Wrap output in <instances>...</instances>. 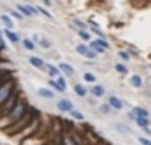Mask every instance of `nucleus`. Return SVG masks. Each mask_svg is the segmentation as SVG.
<instances>
[{
    "instance_id": "f257e3e1",
    "label": "nucleus",
    "mask_w": 151,
    "mask_h": 145,
    "mask_svg": "<svg viewBox=\"0 0 151 145\" xmlns=\"http://www.w3.org/2000/svg\"><path fill=\"white\" fill-rule=\"evenodd\" d=\"M26 102L23 97H17L14 102V105L11 107V111L7 112V116L4 117V123H2V128H11L14 126L16 123H19L23 117L26 116Z\"/></svg>"
},
{
    "instance_id": "f03ea898",
    "label": "nucleus",
    "mask_w": 151,
    "mask_h": 145,
    "mask_svg": "<svg viewBox=\"0 0 151 145\" xmlns=\"http://www.w3.org/2000/svg\"><path fill=\"white\" fill-rule=\"evenodd\" d=\"M14 81L12 80H7V81H2L0 83V105H4L5 102H9L14 97Z\"/></svg>"
},
{
    "instance_id": "7ed1b4c3",
    "label": "nucleus",
    "mask_w": 151,
    "mask_h": 145,
    "mask_svg": "<svg viewBox=\"0 0 151 145\" xmlns=\"http://www.w3.org/2000/svg\"><path fill=\"white\" fill-rule=\"evenodd\" d=\"M16 11H19L23 17L26 19V17H37V11H35V5L33 4H23V2H19V4H16Z\"/></svg>"
},
{
    "instance_id": "20e7f679",
    "label": "nucleus",
    "mask_w": 151,
    "mask_h": 145,
    "mask_svg": "<svg viewBox=\"0 0 151 145\" xmlns=\"http://www.w3.org/2000/svg\"><path fill=\"white\" fill-rule=\"evenodd\" d=\"M2 33H4V36L7 38V42H9V43L21 45V40H23V38L19 36V33H17L16 29L12 31V29H4V28H2Z\"/></svg>"
},
{
    "instance_id": "39448f33",
    "label": "nucleus",
    "mask_w": 151,
    "mask_h": 145,
    "mask_svg": "<svg viewBox=\"0 0 151 145\" xmlns=\"http://www.w3.org/2000/svg\"><path fill=\"white\" fill-rule=\"evenodd\" d=\"M56 109L61 111V112H70V111L75 109V105H73V102L70 99H61V100L56 102Z\"/></svg>"
},
{
    "instance_id": "423d86ee",
    "label": "nucleus",
    "mask_w": 151,
    "mask_h": 145,
    "mask_svg": "<svg viewBox=\"0 0 151 145\" xmlns=\"http://www.w3.org/2000/svg\"><path fill=\"white\" fill-rule=\"evenodd\" d=\"M75 50L80 54V55H83L85 59H96V57H97V55L92 52L91 48H89V45H83V43H82V45H76Z\"/></svg>"
},
{
    "instance_id": "0eeeda50",
    "label": "nucleus",
    "mask_w": 151,
    "mask_h": 145,
    "mask_svg": "<svg viewBox=\"0 0 151 145\" xmlns=\"http://www.w3.org/2000/svg\"><path fill=\"white\" fill-rule=\"evenodd\" d=\"M0 24L4 26V29H12V31H14L16 21L9 14H0Z\"/></svg>"
},
{
    "instance_id": "6e6552de",
    "label": "nucleus",
    "mask_w": 151,
    "mask_h": 145,
    "mask_svg": "<svg viewBox=\"0 0 151 145\" xmlns=\"http://www.w3.org/2000/svg\"><path fill=\"white\" fill-rule=\"evenodd\" d=\"M28 62H30L35 69H45V66H47V62L42 57H38V55H30L28 57Z\"/></svg>"
},
{
    "instance_id": "1a4fd4ad",
    "label": "nucleus",
    "mask_w": 151,
    "mask_h": 145,
    "mask_svg": "<svg viewBox=\"0 0 151 145\" xmlns=\"http://www.w3.org/2000/svg\"><path fill=\"white\" fill-rule=\"evenodd\" d=\"M37 95H38L40 99H45V100H52V99H54V92H52L49 87L37 88Z\"/></svg>"
},
{
    "instance_id": "9d476101",
    "label": "nucleus",
    "mask_w": 151,
    "mask_h": 145,
    "mask_svg": "<svg viewBox=\"0 0 151 145\" xmlns=\"http://www.w3.org/2000/svg\"><path fill=\"white\" fill-rule=\"evenodd\" d=\"M123 104H125V102L122 100V99H118L116 95H109V97H108V105H109L111 109H116V111H120L122 107H123Z\"/></svg>"
},
{
    "instance_id": "9b49d317",
    "label": "nucleus",
    "mask_w": 151,
    "mask_h": 145,
    "mask_svg": "<svg viewBox=\"0 0 151 145\" xmlns=\"http://www.w3.org/2000/svg\"><path fill=\"white\" fill-rule=\"evenodd\" d=\"M45 71H47V74H49V80H56L58 76H61L59 68H58V66H54V64H47Z\"/></svg>"
},
{
    "instance_id": "f8f14e48",
    "label": "nucleus",
    "mask_w": 151,
    "mask_h": 145,
    "mask_svg": "<svg viewBox=\"0 0 151 145\" xmlns=\"http://www.w3.org/2000/svg\"><path fill=\"white\" fill-rule=\"evenodd\" d=\"M130 112H132L134 119H136V117H144V119H150V111H148V109H144V107H134Z\"/></svg>"
},
{
    "instance_id": "ddd939ff",
    "label": "nucleus",
    "mask_w": 151,
    "mask_h": 145,
    "mask_svg": "<svg viewBox=\"0 0 151 145\" xmlns=\"http://www.w3.org/2000/svg\"><path fill=\"white\" fill-rule=\"evenodd\" d=\"M58 68H59V71L63 72V74H66V76H73V74H75V69H73V66H70L68 62H61Z\"/></svg>"
},
{
    "instance_id": "4468645a",
    "label": "nucleus",
    "mask_w": 151,
    "mask_h": 145,
    "mask_svg": "<svg viewBox=\"0 0 151 145\" xmlns=\"http://www.w3.org/2000/svg\"><path fill=\"white\" fill-rule=\"evenodd\" d=\"M33 5H35V11H37V14L44 16V17H45V19H49V21H52V19H54V17H52V14H50L47 9H44L40 4H33Z\"/></svg>"
},
{
    "instance_id": "2eb2a0df",
    "label": "nucleus",
    "mask_w": 151,
    "mask_h": 145,
    "mask_svg": "<svg viewBox=\"0 0 151 145\" xmlns=\"http://www.w3.org/2000/svg\"><path fill=\"white\" fill-rule=\"evenodd\" d=\"M21 45H23V48L28 50V52H33V50L37 48V43H35L31 38H23V40H21Z\"/></svg>"
},
{
    "instance_id": "dca6fc26",
    "label": "nucleus",
    "mask_w": 151,
    "mask_h": 145,
    "mask_svg": "<svg viewBox=\"0 0 151 145\" xmlns=\"http://www.w3.org/2000/svg\"><path fill=\"white\" fill-rule=\"evenodd\" d=\"M91 93H92V97H103L106 93V90L103 85H94V87H91Z\"/></svg>"
},
{
    "instance_id": "f3484780",
    "label": "nucleus",
    "mask_w": 151,
    "mask_h": 145,
    "mask_svg": "<svg viewBox=\"0 0 151 145\" xmlns=\"http://www.w3.org/2000/svg\"><path fill=\"white\" fill-rule=\"evenodd\" d=\"M37 45H38L40 48H44V50H50V48H52V43H50V40H49L47 36H40V42Z\"/></svg>"
},
{
    "instance_id": "a211bd4d",
    "label": "nucleus",
    "mask_w": 151,
    "mask_h": 145,
    "mask_svg": "<svg viewBox=\"0 0 151 145\" xmlns=\"http://www.w3.org/2000/svg\"><path fill=\"white\" fill-rule=\"evenodd\" d=\"M68 114H70V117H73V119H76V121H83V119H85V114H83L82 111H78V109L70 111Z\"/></svg>"
},
{
    "instance_id": "6ab92c4d",
    "label": "nucleus",
    "mask_w": 151,
    "mask_h": 145,
    "mask_svg": "<svg viewBox=\"0 0 151 145\" xmlns=\"http://www.w3.org/2000/svg\"><path fill=\"white\" fill-rule=\"evenodd\" d=\"M134 121L137 123V126H139V128H142V130H148V126H150V119H144V117H136Z\"/></svg>"
},
{
    "instance_id": "aec40b11",
    "label": "nucleus",
    "mask_w": 151,
    "mask_h": 145,
    "mask_svg": "<svg viewBox=\"0 0 151 145\" xmlns=\"http://www.w3.org/2000/svg\"><path fill=\"white\" fill-rule=\"evenodd\" d=\"M130 85L134 88H139V87H142V78L139 76V74H134L132 78H130Z\"/></svg>"
},
{
    "instance_id": "412c9836",
    "label": "nucleus",
    "mask_w": 151,
    "mask_h": 145,
    "mask_svg": "<svg viewBox=\"0 0 151 145\" xmlns=\"http://www.w3.org/2000/svg\"><path fill=\"white\" fill-rule=\"evenodd\" d=\"M73 90H75V93L78 97H85V95H87V88L83 87V85H75Z\"/></svg>"
},
{
    "instance_id": "4be33fe9",
    "label": "nucleus",
    "mask_w": 151,
    "mask_h": 145,
    "mask_svg": "<svg viewBox=\"0 0 151 145\" xmlns=\"http://www.w3.org/2000/svg\"><path fill=\"white\" fill-rule=\"evenodd\" d=\"M76 35H78L83 42H89V43H91V35H89V31H85V29H76Z\"/></svg>"
},
{
    "instance_id": "5701e85b",
    "label": "nucleus",
    "mask_w": 151,
    "mask_h": 145,
    "mask_svg": "<svg viewBox=\"0 0 151 145\" xmlns=\"http://www.w3.org/2000/svg\"><path fill=\"white\" fill-rule=\"evenodd\" d=\"M92 42H94V43H96V45H99V47H101L103 50H108V48L111 47V45L108 43V42H106L104 38H96V40H92Z\"/></svg>"
},
{
    "instance_id": "b1692460",
    "label": "nucleus",
    "mask_w": 151,
    "mask_h": 145,
    "mask_svg": "<svg viewBox=\"0 0 151 145\" xmlns=\"http://www.w3.org/2000/svg\"><path fill=\"white\" fill-rule=\"evenodd\" d=\"M115 128L120 131V133H125V135H132V130H130L127 124H122V123H118V124H115Z\"/></svg>"
},
{
    "instance_id": "393cba45",
    "label": "nucleus",
    "mask_w": 151,
    "mask_h": 145,
    "mask_svg": "<svg viewBox=\"0 0 151 145\" xmlns=\"http://www.w3.org/2000/svg\"><path fill=\"white\" fill-rule=\"evenodd\" d=\"M9 16H11L14 21H23V19H24V17H23V14H21L19 11H16V9H11V11H9Z\"/></svg>"
},
{
    "instance_id": "a878e982",
    "label": "nucleus",
    "mask_w": 151,
    "mask_h": 145,
    "mask_svg": "<svg viewBox=\"0 0 151 145\" xmlns=\"http://www.w3.org/2000/svg\"><path fill=\"white\" fill-rule=\"evenodd\" d=\"M47 85H49V88H50L52 92L56 90V92H59V93H63V90L59 88V85H58V81H56V80H49V81H47Z\"/></svg>"
},
{
    "instance_id": "bb28decb",
    "label": "nucleus",
    "mask_w": 151,
    "mask_h": 145,
    "mask_svg": "<svg viewBox=\"0 0 151 145\" xmlns=\"http://www.w3.org/2000/svg\"><path fill=\"white\" fill-rule=\"evenodd\" d=\"M56 81H58V85H59L61 90H63V92H66V80H64L63 76H58V78H56Z\"/></svg>"
},
{
    "instance_id": "cd10ccee",
    "label": "nucleus",
    "mask_w": 151,
    "mask_h": 145,
    "mask_svg": "<svg viewBox=\"0 0 151 145\" xmlns=\"http://www.w3.org/2000/svg\"><path fill=\"white\" fill-rule=\"evenodd\" d=\"M73 24H75L78 29H85V31H87V24H85L83 21H80V19H73Z\"/></svg>"
},
{
    "instance_id": "c85d7f7f",
    "label": "nucleus",
    "mask_w": 151,
    "mask_h": 145,
    "mask_svg": "<svg viewBox=\"0 0 151 145\" xmlns=\"http://www.w3.org/2000/svg\"><path fill=\"white\" fill-rule=\"evenodd\" d=\"M83 80L89 81V83H94V81H96V76L91 74V72H83Z\"/></svg>"
},
{
    "instance_id": "c756f323",
    "label": "nucleus",
    "mask_w": 151,
    "mask_h": 145,
    "mask_svg": "<svg viewBox=\"0 0 151 145\" xmlns=\"http://www.w3.org/2000/svg\"><path fill=\"white\" fill-rule=\"evenodd\" d=\"M115 69L120 72V74H127V72H129V69H127L123 64H116V66H115Z\"/></svg>"
},
{
    "instance_id": "7c9ffc66",
    "label": "nucleus",
    "mask_w": 151,
    "mask_h": 145,
    "mask_svg": "<svg viewBox=\"0 0 151 145\" xmlns=\"http://www.w3.org/2000/svg\"><path fill=\"white\" fill-rule=\"evenodd\" d=\"M99 111H101L103 114H109V112H111V107H109L108 104H103V105L99 107Z\"/></svg>"
},
{
    "instance_id": "2f4dec72",
    "label": "nucleus",
    "mask_w": 151,
    "mask_h": 145,
    "mask_svg": "<svg viewBox=\"0 0 151 145\" xmlns=\"http://www.w3.org/2000/svg\"><path fill=\"white\" fill-rule=\"evenodd\" d=\"M118 55H120V59H123V60H129V59H130V54H129V52H125V50H120V52H118Z\"/></svg>"
},
{
    "instance_id": "473e14b6",
    "label": "nucleus",
    "mask_w": 151,
    "mask_h": 145,
    "mask_svg": "<svg viewBox=\"0 0 151 145\" xmlns=\"http://www.w3.org/2000/svg\"><path fill=\"white\" fill-rule=\"evenodd\" d=\"M139 142L142 145H151V140H148L146 136H139Z\"/></svg>"
},
{
    "instance_id": "72a5a7b5",
    "label": "nucleus",
    "mask_w": 151,
    "mask_h": 145,
    "mask_svg": "<svg viewBox=\"0 0 151 145\" xmlns=\"http://www.w3.org/2000/svg\"><path fill=\"white\" fill-rule=\"evenodd\" d=\"M42 4H44V9H50V7L54 5V2H50V0H44Z\"/></svg>"
},
{
    "instance_id": "f704fd0d",
    "label": "nucleus",
    "mask_w": 151,
    "mask_h": 145,
    "mask_svg": "<svg viewBox=\"0 0 151 145\" xmlns=\"http://www.w3.org/2000/svg\"><path fill=\"white\" fill-rule=\"evenodd\" d=\"M5 48V40L2 38V33H0V50H4Z\"/></svg>"
},
{
    "instance_id": "c9c22d12",
    "label": "nucleus",
    "mask_w": 151,
    "mask_h": 145,
    "mask_svg": "<svg viewBox=\"0 0 151 145\" xmlns=\"http://www.w3.org/2000/svg\"><path fill=\"white\" fill-rule=\"evenodd\" d=\"M0 145H9V144H0Z\"/></svg>"
}]
</instances>
